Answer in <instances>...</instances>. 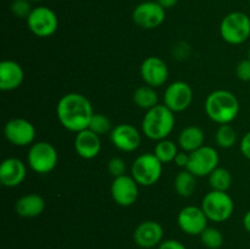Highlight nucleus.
Instances as JSON below:
<instances>
[{
    "instance_id": "obj_22",
    "label": "nucleus",
    "mask_w": 250,
    "mask_h": 249,
    "mask_svg": "<svg viewBox=\"0 0 250 249\" xmlns=\"http://www.w3.org/2000/svg\"><path fill=\"white\" fill-rule=\"evenodd\" d=\"M204 132L198 126H188L181 132L178 144L186 153H192L204 145Z\"/></svg>"
},
{
    "instance_id": "obj_3",
    "label": "nucleus",
    "mask_w": 250,
    "mask_h": 249,
    "mask_svg": "<svg viewBox=\"0 0 250 249\" xmlns=\"http://www.w3.org/2000/svg\"><path fill=\"white\" fill-rule=\"evenodd\" d=\"M175 127V115L165 104L156 105L146 114L142 121L143 133L151 141H161L167 138Z\"/></svg>"
},
{
    "instance_id": "obj_11",
    "label": "nucleus",
    "mask_w": 250,
    "mask_h": 249,
    "mask_svg": "<svg viewBox=\"0 0 250 249\" xmlns=\"http://www.w3.org/2000/svg\"><path fill=\"white\" fill-rule=\"evenodd\" d=\"M5 138L17 146H26L33 143L36 128L26 119H12L4 127Z\"/></svg>"
},
{
    "instance_id": "obj_13",
    "label": "nucleus",
    "mask_w": 250,
    "mask_h": 249,
    "mask_svg": "<svg viewBox=\"0 0 250 249\" xmlns=\"http://www.w3.org/2000/svg\"><path fill=\"white\" fill-rule=\"evenodd\" d=\"M208 217L202 208L189 207L183 208L177 217L180 228L189 236H200L202 232L208 227Z\"/></svg>"
},
{
    "instance_id": "obj_33",
    "label": "nucleus",
    "mask_w": 250,
    "mask_h": 249,
    "mask_svg": "<svg viewBox=\"0 0 250 249\" xmlns=\"http://www.w3.org/2000/svg\"><path fill=\"white\" fill-rule=\"evenodd\" d=\"M158 249H187L183 243L176 239H166L159 244Z\"/></svg>"
},
{
    "instance_id": "obj_29",
    "label": "nucleus",
    "mask_w": 250,
    "mask_h": 249,
    "mask_svg": "<svg viewBox=\"0 0 250 249\" xmlns=\"http://www.w3.org/2000/svg\"><path fill=\"white\" fill-rule=\"evenodd\" d=\"M88 128H89L90 131L94 132V133H97L98 136H104V134H106L107 132L112 131L111 122H110V120L103 114L93 115Z\"/></svg>"
},
{
    "instance_id": "obj_6",
    "label": "nucleus",
    "mask_w": 250,
    "mask_h": 249,
    "mask_svg": "<svg viewBox=\"0 0 250 249\" xmlns=\"http://www.w3.org/2000/svg\"><path fill=\"white\" fill-rule=\"evenodd\" d=\"M132 177L141 186H153L160 180L163 173V163L154 153L142 154L132 165Z\"/></svg>"
},
{
    "instance_id": "obj_31",
    "label": "nucleus",
    "mask_w": 250,
    "mask_h": 249,
    "mask_svg": "<svg viewBox=\"0 0 250 249\" xmlns=\"http://www.w3.org/2000/svg\"><path fill=\"white\" fill-rule=\"evenodd\" d=\"M107 170L114 178L124 176L126 173V163L121 158H112L107 164Z\"/></svg>"
},
{
    "instance_id": "obj_10",
    "label": "nucleus",
    "mask_w": 250,
    "mask_h": 249,
    "mask_svg": "<svg viewBox=\"0 0 250 249\" xmlns=\"http://www.w3.org/2000/svg\"><path fill=\"white\" fill-rule=\"evenodd\" d=\"M166 10L158 1H143L132 12L133 22L144 29H154L165 21Z\"/></svg>"
},
{
    "instance_id": "obj_17",
    "label": "nucleus",
    "mask_w": 250,
    "mask_h": 249,
    "mask_svg": "<svg viewBox=\"0 0 250 249\" xmlns=\"http://www.w3.org/2000/svg\"><path fill=\"white\" fill-rule=\"evenodd\" d=\"M164 228L156 221H144L134 229V243L143 249H151L159 247L163 242Z\"/></svg>"
},
{
    "instance_id": "obj_19",
    "label": "nucleus",
    "mask_w": 250,
    "mask_h": 249,
    "mask_svg": "<svg viewBox=\"0 0 250 249\" xmlns=\"http://www.w3.org/2000/svg\"><path fill=\"white\" fill-rule=\"evenodd\" d=\"M75 149L76 153L81 158L87 159V160L97 158L102 149L100 136L90 131L89 128L77 132V136L75 138Z\"/></svg>"
},
{
    "instance_id": "obj_35",
    "label": "nucleus",
    "mask_w": 250,
    "mask_h": 249,
    "mask_svg": "<svg viewBox=\"0 0 250 249\" xmlns=\"http://www.w3.org/2000/svg\"><path fill=\"white\" fill-rule=\"evenodd\" d=\"M173 161H175L176 165L180 166V167H187L188 161H189V154L185 153V151H182V153H178L177 155H176L175 160Z\"/></svg>"
},
{
    "instance_id": "obj_2",
    "label": "nucleus",
    "mask_w": 250,
    "mask_h": 249,
    "mask_svg": "<svg viewBox=\"0 0 250 249\" xmlns=\"http://www.w3.org/2000/svg\"><path fill=\"white\" fill-rule=\"evenodd\" d=\"M205 111L214 122L227 124L238 115L239 102L236 95L229 90H215L205 100Z\"/></svg>"
},
{
    "instance_id": "obj_32",
    "label": "nucleus",
    "mask_w": 250,
    "mask_h": 249,
    "mask_svg": "<svg viewBox=\"0 0 250 249\" xmlns=\"http://www.w3.org/2000/svg\"><path fill=\"white\" fill-rule=\"evenodd\" d=\"M237 77L243 82H249L250 81V58L244 59V60L239 61L238 65L236 67Z\"/></svg>"
},
{
    "instance_id": "obj_1",
    "label": "nucleus",
    "mask_w": 250,
    "mask_h": 249,
    "mask_svg": "<svg viewBox=\"0 0 250 249\" xmlns=\"http://www.w3.org/2000/svg\"><path fill=\"white\" fill-rule=\"evenodd\" d=\"M56 115L66 129L81 132L89 127L94 111L87 97L80 93H68L59 100Z\"/></svg>"
},
{
    "instance_id": "obj_34",
    "label": "nucleus",
    "mask_w": 250,
    "mask_h": 249,
    "mask_svg": "<svg viewBox=\"0 0 250 249\" xmlns=\"http://www.w3.org/2000/svg\"><path fill=\"white\" fill-rule=\"evenodd\" d=\"M241 151L247 159L250 160V132H248V133L243 137V139H242Z\"/></svg>"
},
{
    "instance_id": "obj_8",
    "label": "nucleus",
    "mask_w": 250,
    "mask_h": 249,
    "mask_svg": "<svg viewBox=\"0 0 250 249\" xmlns=\"http://www.w3.org/2000/svg\"><path fill=\"white\" fill-rule=\"evenodd\" d=\"M27 26L34 36L39 38H48L58 31L59 20L50 7L38 6L33 7L27 17Z\"/></svg>"
},
{
    "instance_id": "obj_27",
    "label": "nucleus",
    "mask_w": 250,
    "mask_h": 249,
    "mask_svg": "<svg viewBox=\"0 0 250 249\" xmlns=\"http://www.w3.org/2000/svg\"><path fill=\"white\" fill-rule=\"evenodd\" d=\"M200 241L207 248L219 249L224 244V234L215 227H207L200 234Z\"/></svg>"
},
{
    "instance_id": "obj_9",
    "label": "nucleus",
    "mask_w": 250,
    "mask_h": 249,
    "mask_svg": "<svg viewBox=\"0 0 250 249\" xmlns=\"http://www.w3.org/2000/svg\"><path fill=\"white\" fill-rule=\"evenodd\" d=\"M219 154L215 148L203 145L202 148L189 153L187 170L192 172L195 177L209 176L219 165Z\"/></svg>"
},
{
    "instance_id": "obj_38",
    "label": "nucleus",
    "mask_w": 250,
    "mask_h": 249,
    "mask_svg": "<svg viewBox=\"0 0 250 249\" xmlns=\"http://www.w3.org/2000/svg\"><path fill=\"white\" fill-rule=\"evenodd\" d=\"M29 1H31V2H39V1H42V0H29Z\"/></svg>"
},
{
    "instance_id": "obj_28",
    "label": "nucleus",
    "mask_w": 250,
    "mask_h": 249,
    "mask_svg": "<svg viewBox=\"0 0 250 249\" xmlns=\"http://www.w3.org/2000/svg\"><path fill=\"white\" fill-rule=\"evenodd\" d=\"M237 141V133L232 126L221 124L216 132V143L217 145L224 149L232 148Z\"/></svg>"
},
{
    "instance_id": "obj_24",
    "label": "nucleus",
    "mask_w": 250,
    "mask_h": 249,
    "mask_svg": "<svg viewBox=\"0 0 250 249\" xmlns=\"http://www.w3.org/2000/svg\"><path fill=\"white\" fill-rule=\"evenodd\" d=\"M133 102L142 109L150 110L151 107L158 105V93L150 85H142L134 92Z\"/></svg>"
},
{
    "instance_id": "obj_15",
    "label": "nucleus",
    "mask_w": 250,
    "mask_h": 249,
    "mask_svg": "<svg viewBox=\"0 0 250 249\" xmlns=\"http://www.w3.org/2000/svg\"><path fill=\"white\" fill-rule=\"evenodd\" d=\"M112 144L121 151H134L141 145V133L134 126L128 124H120L114 127L110 133Z\"/></svg>"
},
{
    "instance_id": "obj_4",
    "label": "nucleus",
    "mask_w": 250,
    "mask_h": 249,
    "mask_svg": "<svg viewBox=\"0 0 250 249\" xmlns=\"http://www.w3.org/2000/svg\"><path fill=\"white\" fill-rule=\"evenodd\" d=\"M220 34L229 44L238 45L244 43L250 36V17L241 11L229 12L222 19Z\"/></svg>"
},
{
    "instance_id": "obj_36",
    "label": "nucleus",
    "mask_w": 250,
    "mask_h": 249,
    "mask_svg": "<svg viewBox=\"0 0 250 249\" xmlns=\"http://www.w3.org/2000/svg\"><path fill=\"white\" fill-rule=\"evenodd\" d=\"M156 1H158L164 9L167 10V9H171V7H173L175 5H177L178 0H156Z\"/></svg>"
},
{
    "instance_id": "obj_25",
    "label": "nucleus",
    "mask_w": 250,
    "mask_h": 249,
    "mask_svg": "<svg viewBox=\"0 0 250 249\" xmlns=\"http://www.w3.org/2000/svg\"><path fill=\"white\" fill-rule=\"evenodd\" d=\"M209 183L212 190L227 192L232 183V175L229 170L222 167H217L209 175Z\"/></svg>"
},
{
    "instance_id": "obj_39",
    "label": "nucleus",
    "mask_w": 250,
    "mask_h": 249,
    "mask_svg": "<svg viewBox=\"0 0 250 249\" xmlns=\"http://www.w3.org/2000/svg\"><path fill=\"white\" fill-rule=\"evenodd\" d=\"M248 54H249V58H250V48H249V53Z\"/></svg>"
},
{
    "instance_id": "obj_30",
    "label": "nucleus",
    "mask_w": 250,
    "mask_h": 249,
    "mask_svg": "<svg viewBox=\"0 0 250 249\" xmlns=\"http://www.w3.org/2000/svg\"><path fill=\"white\" fill-rule=\"evenodd\" d=\"M11 12L19 19H26L29 16L33 7H32L31 1L29 0H12L11 5H10Z\"/></svg>"
},
{
    "instance_id": "obj_23",
    "label": "nucleus",
    "mask_w": 250,
    "mask_h": 249,
    "mask_svg": "<svg viewBox=\"0 0 250 249\" xmlns=\"http://www.w3.org/2000/svg\"><path fill=\"white\" fill-rule=\"evenodd\" d=\"M195 188H197V180L192 172H189L187 168L178 172L175 178V189L178 195L185 198L190 197L194 193Z\"/></svg>"
},
{
    "instance_id": "obj_20",
    "label": "nucleus",
    "mask_w": 250,
    "mask_h": 249,
    "mask_svg": "<svg viewBox=\"0 0 250 249\" xmlns=\"http://www.w3.org/2000/svg\"><path fill=\"white\" fill-rule=\"evenodd\" d=\"M24 78L23 70L16 61L4 60L0 62V89L7 92L22 84Z\"/></svg>"
},
{
    "instance_id": "obj_21",
    "label": "nucleus",
    "mask_w": 250,
    "mask_h": 249,
    "mask_svg": "<svg viewBox=\"0 0 250 249\" xmlns=\"http://www.w3.org/2000/svg\"><path fill=\"white\" fill-rule=\"evenodd\" d=\"M45 209V202L39 194H26L20 198L15 204V210L21 217H37Z\"/></svg>"
},
{
    "instance_id": "obj_7",
    "label": "nucleus",
    "mask_w": 250,
    "mask_h": 249,
    "mask_svg": "<svg viewBox=\"0 0 250 249\" xmlns=\"http://www.w3.org/2000/svg\"><path fill=\"white\" fill-rule=\"evenodd\" d=\"M27 161L34 172L49 173L58 164V151L49 142H37L29 148Z\"/></svg>"
},
{
    "instance_id": "obj_26",
    "label": "nucleus",
    "mask_w": 250,
    "mask_h": 249,
    "mask_svg": "<svg viewBox=\"0 0 250 249\" xmlns=\"http://www.w3.org/2000/svg\"><path fill=\"white\" fill-rule=\"evenodd\" d=\"M154 154H155L156 158L161 161L163 164L171 163V161L175 160L176 155L178 154L177 151V145L173 143L170 139H161L158 142V144L155 145L154 149Z\"/></svg>"
},
{
    "instance_id": "obj_18",
    "label": "nucleus",
    "mask_w": 250,
    "mask_h": 249,
    "mask_svg": "<svg viewBox=\"0 0 250 249\" xmlns=\"http://www.w3.org/2000/svg\"><path fill=\"white\" fill-rule=\"evenodd\" d=\"M26 166L20 159L7 158L0 165V182L4 187H17L26 178Z\"/></svg>"
},
{
    "instance_id": "obj_37",
    "label": "nucleus",
    "mask_w": 250,
    "mask_h": 249,
    "mask_svg": "<svg viewBox=\"0 0 250 249\" xmlns=\"http://www.w3.org/2000/svg\"><path fill=\"white\" fill-rule=\"evenodd\" d=\"M243 225H244V228L247 229V232H249L250 233V210L249 211H247L246 215H244Z\"/></svg>"
},
{
    "instance_id": "obj_16",
    "label": "nucleus",
    "mask_w": 250,
    "mask_h": 249,
    "mask_svg": "<svg viewBox=\"0 0 250 249\" xmlns=\"http://www.w3.org/2000/svg\"><path fill=\"white\" fill-rule=\"evenodd\" d=\"M141 75L148 85L153 88L160 87L168 78L167 65L158 56H149L142 63Z\"/></svg>"
},
{
    "instance_id": "obj_5",
    "label": "nucleus",
    "mask_w": 250,
    "mask_h": 249,
    "mask_svg": "<svg viewBox=\"0 0 250 249\" xmlns=\"http://www.w3.org/2000/svg\"><path fill=\"white\" fill-rule=\"evenodd\" d=\"M202 209L209 220L224 222L233 214L234 203L226 192L211 190L203 198Z\"/></svg>"
},
{
    "instance_id": "obj_12",
    "label": "nucleus",
    "mask_w": 250,
    "mask_h": 249,
    "mask_svg": "<svg viewBox=\"0 0 250 249\" xmlns=\"http://www.w3.org/2000/svg\"><path fill=\"white\" fill-rule=\"evenodd\" d=\"M193 100V90L188 83L183 81L173 82L166 88L164 103L173 112H181L187 109Z\"/></svg>"
},
{
    "instance_id": "obj_14",
    "label": "nucleus",
    "mask_w": 250,
    "mask_h": 249,
    "mask_svg": "<svg viewBox=\"0 0 250 249\" xmlns=\"http://www.w3.org/2000/svg\"><path fill=\"white\" fill-rule=\"evenodd\" d=\"M138 194V183L131 176H120L112 181L111 197L117 205L131 207L137 202Z\"/></svg>"
}]
</instances>
